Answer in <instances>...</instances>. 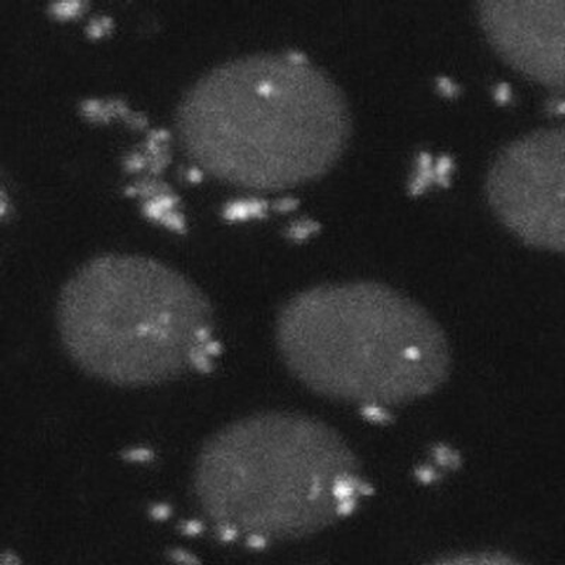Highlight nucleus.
Segmentation results:
<instances>
[{"mask_svg":"<svg viewBox=\"0 0 565 565\" xmlns=\"http://www.w3.org/2000/svg\"><path fill=\"white\" fill-rule=\"evenodd\" d=\"M185 153L215 179L285 190L320 179L350 140L342 90L306 55L264 53L216 65L181 98Z\"/></svg>","mask_w":565,"mask_h":565,"instance_id":"f257e3e1","label":"nucleus"},{"mask_svg":"<svg viewBox=\"0 0 565 565\" xmlns=\"http://www.w3.org/2000/svg\"><path fill=\"white\" fill-rule=\"evenodd\" d=\"M370 491L350 444L292 412L228 424L196 457L194 492L222 534L280 543L312 536L355 511Z\"/></svg>","mask_w":565,"mask_h":565,"instance_id":"f03ea898","label":"nucleus"},{"mask_svg":"<svg viewBox=\"0 0 565 565\" xmlns=\"http://www.w3.org/2000/svg\"><path fill=\"white\" fill-rule=\"evenodd\" d=\"M287 370L317 395L396 407L450 377L451 348L430 312L375 281L334 282L291 297L276 318Z\"/></svg>","mask_w":565,"mask_h":565,"instance_id":"7ed1b4c3","label":"nucleus"},{"mask_svg":"<svg viewBox=\"0 0 565 565\" xmlns=\"http://www.w3.org/2000/svg\"><path fill=\"white\" fill-rule=\"evenodd\" d=\"M60 338L81 371L118 386H153L205 371L214 310L203 290L163 262L108 254L60 292Z\"/></svg>","mask_w":565,"mask_h":565,"instance_id":"20e7f679","label":"nucleus"},{"mask_svg":"<svg viewBox=\"0 0 565 565\" xmlns=\"http://www.w3.org/2000/svg\"><path fill=\"white\" fill-rule=\"evenodd\" d=\"M564 149L563 128L537 130L504 148L487 177L494 215L536 249L564 250Z\"/></svg>","mask_w":565,"mask_h":565,"instance_id":"39448f33","label":"nucleus"},{"mask_svg":"<svg viewBox=\"0 0 565 565\" xmlns=\"http://www.w3.org/2000/svg\"><path fill=\"white\" fill-rule=\"evenodd\" d=\"M488 42L511 67L550 89L564 88L563 0H504L478 4Z\"/></svg>","mask_w":565,"mask_h":565,"instance_id":"423d86ee","label":"nucleus"}]
</instances>
